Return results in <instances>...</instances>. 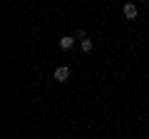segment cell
I'll return each mask as SVG.
<instances>
[{"instance_id":"3957f363","label":"cell","mask_w":149,"mask_h":139,"mask_svg":"<svg viewBox=\"0 0 149 139\" xmlns=\"http://www.w3.org/2000/svg\"><path fill=\"white\" fill-rule=\"evenodd\" d=\"M72 45H74V38H72V35H62V38H60V47H62V50H70Z\"/></svg>"},{"instance_id":"7a4b0ae2","label":"cell","mask_w":149,"mask_h":139,"mask_svg":"<svg viewBox=\"0 0 149 139\" xmlns=\"http://www.w3.org/2000/svg\"><path fill=\"white\" fill-rule=\"evenodd\" d=\"M55 80H57V82H67L70 80V67H65V65L57 67V70H55Z\"/></svg>"},{"instance_id":"277c9868","label":"cell","mask_w":149,"mask_h":139,"mask_svg":"<svg viewBox=\"0 0 149 139\" xmlns=\"http://www.w3.org/2000/svg\"><path fill=\"white\" fill-rule=\"evenodd\" d=\"M80 47H82V52H92V50H95V45H92V40H82Z\"/></svg>"},{"instance_id":"6da1fadb","label":"cell","mask_w":149,"mask_h":139,"mask_svg":"<svg viewBox=\"0 0 149 139\" xmlns=\"http://www.w3.org/2000/svg\"><path fill=\"white\" fill-rule=\"evenodd\" d=\"M122 13H124V17H127V20H134V17L139 15V10H137V5H134V3H127V5L122 8Z\"/></svg>"},{"instance_id":"8992f818","label":"cell","mask_w":149,"mask_h":139,"mask_svg":"<svg viewBox=\"0 0 149 139\" xmlns=\"http://www.w3.org/2000/svg\"><path fill=\"white\" fill-rule=\"evenodd\" d=\"M144 3H149V0H144Z\"/></svg>"},{"instance_id":"5b68a950","label":"cell","mask_w":149,"mask_h":139,"mask_svg":"<svg viewBox=\"0 0 149 139\" xmlns=\"http://www.w3.org/2000/svg\"><path fill=\"white\" fill-rule=\"evenodd\" d=\"M74 38H77V40H87L85 38V30H77V32H74Z\"/></svg>"}]
</instances>
